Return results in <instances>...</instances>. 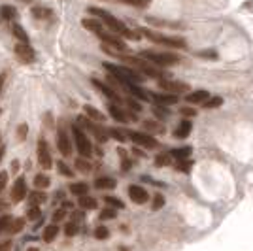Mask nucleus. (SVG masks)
<instances>
[{"mask_svg": "<svg viewBox=\"0 0 253 251\" xmlns=\"http://www.w3.org/2000/svg\"><path fill=\"white\" fill-rule=\"evenodd\" d=\"M108 112H110V115L116 119L117 123H126V121H128V115H126V112L123 110V108H119L117 104L108 106Z\"/></svg>", "mask_w": 253, "mask_h": 251, "instance_id": "obj_21", "label": "nucleus"}, {"mask_svg": "<svg viewBox=\"0 0 253 251\" xmlns=\"http://www.w3.org/2000/svg\"><path fill=\"white\" fill-rule=\"evenodd\" d=\"M93 234H95L96 240H108V238H110V230H108V227H104V225H98Z\"/></svg>", "mask_w": 253, "mask_h": 251, "instance_id": "obj_41", "label": "nucleus"}, {"mask_svg": "<svg viewBox=\"0 0 253 251\" xmlns=\"http://www.w3.org/2000/svg\"><path fill=\"white\" fill-rule=\"evenodd\" d=\"M108 134H110V138L117 140L119 144H125L126 140H128L126 132H125V130H121V128H108Z\"/></svg>", "mask_w": 253, "mask_h": 251, "instance_id": "obj_31", "label": "nucleus"}, {"mask_svg": "<svg viewBox=\"0 0 253 251\" xmlns=\"http://www.w3.org/2000/svg\"><path fill=\"white\" fill-rule=\"evenodd\" d=\"M32 15H34L36 19H43V21H45V19H49V17H51L53 11L49 10V8H42V6H38V8H34V10H32Z\"/></svg>", "mask_w": 253, "mask_h": 251, "instance_id": "obj_33", "label": "nucleus"}, {"mask_svg": "<svg viewBox=\"0 0 253 251\" xmlns=\"http://www.w3.org/2000/svg\"><path fill=\"white\" fill-rule=\"evenodd\" d=\"M174 167H176L178 172H189L191 167H193V161H191V159H181V161H176V163H174Z\"/></svg>", "mask_w": 253, "mask_h": 251, "instance_id": "obj_40", "label": "nucleus"}, {"mask_svg": "<svg viewBox=\"0 0 253 251\" xmlns=\"http://www.w3.org/2000/svg\"><path fill=\"white\" fill-rule=\"evenodd\" d=\"M0 251H11V242L10 240L2 242L0 244Z\"/></svg>", "mask_w": 253, "mask_h": 251, "instance_id": "obj_54", "label": "nucleus"}, {"mask_svg": "<svg viewBox=\"0 0 253 251\" xmlns=\"http://www.w3.org/2000/svg\"><path fill=\"white\" fill-rule=\"evenodd\" d=\"M197 57H201V59H211V61H217V51H213V49H206V51H199L197 53Z\"/></svg>", "mask_w": 253, "mask_h": 251, "instance_id": "obj_48", "label": "nucleus"}, {"mask_svg": "<svg viewBox=\"0 0 253 251\" xmlns=\"http://www.w3.org/2000/svg\"><path fill=\"white\" fill-rule=\"evenodd\" d=\"M91 84L95 85L96 89H98L100 93L104 94L106 98H110V100H114V102H117V104H123V102H125V98H121V96H119V94H117L116 91H114V89L110 87V85L102 84L100 80H96V78H93V80H91Z\"/></svg>", "mask_w": 253, "mask_h": 251, "instance_id": "obj_10", "label": "nucleus"}, {"mask_svg": "<svg viewBox=\"0 0 253 251\" xmlns=\"http://www.w3.org/2000/svg\"><path fill=\"white\" fill-rule=\"evenodd\" d=\"M219 106H223L221 96H210V98L202 104V108H204V110H213V108H219Z\"/></svg>", "mask_w": 253, "mask_h": 251, "instance_id": "obj_37", "label": "nucleus"}, {"mask_svg": "<svg viewBox=\"0 0 253 251\" xmlns=\"http://www.w3.org/2000/svg\"><path fill=\"white\" fill-rule=\"evenodd\" d=\"M130 167H132V161L130 159L123 157V163H121V170L123 172H126V170H130Z\"/></svg>", "mask_w": 253, "mask_h": 251, "instance_id": "obj_53", "label": "nucleus"}, {"mask_svg": "<svg viewBox=\"0 0 253 251\" xmlns=\"http://www.w3.org/2000/svg\"><path fill=\"white\" fill-rule=\"evenodd\" d=\"M57 170H59V174H63L64 178H72V176H74V172L68 168V165H66L64 161H59V163H57Z\"/></svg>", "mask_w": 253, "mask_h": 251, "instance_id": "obj_44", "label": "nucleus"}, {"mask_svg": "<svg viewBox=\"0 0 253 251\" xmlns=\"http://www.w3.org/2000/svg\"><path fill=\"white\" fill-rule=\"evenodd\" d=\"M27 251H40V250H38V248H29Z\"/></svg>", "mask_w": 253, "mask_h": 251, "instance_id": "obj_60", "label": "nucleus"}, {"mask_svg": "<svg viewBox=\"0 0 253 251\" xmlns=\"http://www.w3.org/2000/svg\"><path fill=\"white\" fill-rule=\"evenodd\" d=\"M25 197H27V181H25V178H17L13 187H11V200L21 202Z\"/></svg>", "mask_w": 253, "mask_h": 251, "instance_id": "obj_14", "label": "nucleus"}, {"mask_svg": "<svg viewBox=\"0 0 253 251\" xmlns=\"http://www.w3.org/2000/svg\"><path fill=\"white\" fill-rule=\"evenodd\" d=\"M172 165V157H170V153H161L155 157V167L157 168H163V167H170Z\"/></svg>", "mask_w": 253, "mask_h": 251, "instance_id": "obj_36", "label": "nucleus"}, {"mask_svg": "<svg viewBox=\"0 0 253 251\" xmlns=\"http://www.w3.org/2000/svg\"><path fill=\"white\" fill-rule=\"evenodd\" d=\"M32 183H34V187H36V189L45 191V189L49 187L51 179H49V176H45V174H36V176H34V179H32Z\"/></svg>", "mask_w": 253, "mask_h": 251, "instance_id": "obj_26", "label": "nucleus"}, {"mask_svg": "<svg viewBox=\"0 0 253 251\" xmlns=\"http://www.w3.org/2000/svg\"><path fill=\"white\" fill-rule=\"evenodd\" d=\"M142 59H146L148 63H151L153 66H159V68H167V66H174V64L179 63V57L174 55V53H161V51H151V49H146V51L138 53Z\"/></svg>", "mask_w": 253, "mask_h": 251, "instance_id": "obj_3", "label": "nucleus"}, {"mask_svg": "<svg viewBox=\"0 0 253 251\" xmlns=\"http://www.w3.org/2000/svg\"><path fill=\"white\" fill-rule=\"evenodd\" d=\"M82 25H84V29L91 31L93 34H96V36H100V34L106 32L104 23L100 21V19H96V17H85L84 21H82Z\"/></svg>", "mask_w": 253, "mask_h": 251, "instance_id": "obj_15", "label": "nucleus"}, {"mask_svg": "<svg viewBox=\"0 0 253 251\" xmlns=\"http://www.w3.org/2000/svg\"><path fill=\"white\" fill-rule=\"evenodd\" d=\"M57 149L61 151L63 157H70L72 155V142H70V138H68V134H66V130H64L63 126H59V130H57Z\"/></svg>", "mask_w": 253, "mask_h": 251, "instance_id": "obj_9", "label": "nucleus"}, {"mask_svg": "<svg viewBox=\"0 0 253 251\" xmlns=\"http://www.w3.org/2000/svg\"><path fill=\"white\" fill-rule=\"evenodd\" d=\"M45 200H47V197H45L43 191H32L31 195H29V202H31V204H38V206H40Z\"/></svg>", "mask_w": 253, "mask_h": 251, "instance_id": "obj_34", "label": "nucleus"}, {"mask_svg": "<svg viewBox=\"0 0 253 251\" xmlns=\"http://www.w3.org/2000/svg\"><path fill=\"white\" fill-rule=\"evenodd\" d=\"M72 206H74L72 202H63V208L64 209H72Z\"/></svg>", "mask_w": 253, "mask_h": 251, "instance_id": "obj_58", "label": "nucleus"}, {"mask_svg": "<svg viewBox=\"0 0 253 251\" xmlns=\"http://www.w3.org/2000/svg\"><path fill=\"white\" fill-rule=\"evenodd\" d=\"M151 112H153V115L157 117V121H167V119L170 117V112H169V108H167V106L155 104Z\"/></svg>", "mask_w": 253, "mask_h": 251, "instance_id": "obj_28", "label": "nucleus"}, {"mask_svg": "<svg viewBox=\"0 0 253 251\" xmlns=\"http://www.w3.org/2000/svg\"><path fill=\"white\" fill-rule=\"evenodd\" d=\"M10 223H11V217H10V215H2V217H0V232L8 230Z\"/></svg>", "mask_w": 253, "mask_h": 251, "instance_id": "obj_51", "label": "nucleus"}, {"mask_svg": "<svg viewBox=\"0 0 253 251\" xmlns=\"http://www.w3.org/2000/svg\"><path fill=\"white\" fill-rule=\"evenodd\" d=\"M2 209H6V204H4L2 200H0V211H2Z\"/></svg>", "mask_w": 253, "mask_h": 251, "instance_id": "obj_59", "label": "nucleus"}, {"mask_svg": "<svg viewBox=\"0 0 253 251\" xmlns=\"http://www.w3.org/2000/svg\"><path fill=\"white\" fill-rule=\"evenodd\" d=\"M87 11H89L93 17H96V19H100V21L104 23V27L108 29V31L114 32V34H119L121 38H126V40H140V38H142L140 32L130 31L125 23L119 21L117 17H114L110 11L100 10V8H87Z\"/></svg>", "mask_w": 253, "mask_h": 251, "instance_id": "obj_1", "label": "nucleus"}, {"mask_svg": "<svg viewBox=\"0 0 253 251\" xmlns=\"http://www.w3.org/2000/svg\"><path fill=\"white\" fill-rule=\"evenodd\" d=\"M66 211H68V209H64V208L57 209V211L53 213V223H59V221H63L64 217H66Z\"/></svg>", "mask_w": 253, "mask_h": 251, "instance_id": "obj_50", "label": "nucleus"}, {"mask_svg": "<svg viewBox=\"0 0 253 251\" xmlns=\"http://www.w3.org/2000/svg\"><path fill=\"white\" fill-rule=\"evenodd\" d=\"M119 251H128V250H126V248H121V250H119Z\"/></svg>", "mask_w": 253, "mask_h": 251, "instance_id": "obj_61", "label": "nucleus"}, {"mask_svg": "<svg viewBox=\"0 0 253 251\" xmlns=\"http://www.w3.org/2000/svg\"><path fill=\"white\" fill-rule=\"evenodd\" d=\"M11 32H13V36L19 40V42H23V43H29V34L25 32V29H23L21 25H11Z\"/></svg>", "mask_w": 253, "mask_h": 251, "instance_id": "obj_29", "label": "nucleus"}, {"mask_svg": "<svg viewBox=\"0 0 253 251\" xmlns=\"http://www.w3.org/2000/svg\"><path fill=\"white\" fill-rule=\"evenodd\" d=\"M17 170H19V163L13 161V163H11V172H17Z\"/></svg>", "mask_w": 253, "mask_h": 251, "instance_id": "obj_57", "label": "nucleus"}, {"mask_svg": "<svg viewBox=\"0 0 253 251\" xmlns=\"http://www.w3.org/2000/svg\"><path fill=\"white\" fill-rule=\"evenodd\" d=\"M179 115H183L185 119H191V117H197L199 112H197L193 106H181V108H179Z\"/></svg>", "mask_w": 253, "mask_h": 251, "instance_id": "obj_43", "label": "nucleus"}, {"mask_svg": "<svg viewBox=\"0 0 253 251\" xmlns=\"http://www.w3.org/2000/svg\"><path fill=\"white\" fill-rule=\"evenodd\" d=\"M27 134H29V126H27V123H21L19 128H17V138L23 142V140L27 138Z\"/></svg>", "mask_w": 253, "mask_h": 251, "instance_id": "obj_49", "label": "nucleus"}, {"mask_svg": "<svg viewBox=\"0 0 253 251\" xmlns=\"http://www.w3.org/2000/svg\"><path fill=\"white\" fill-rule=\"evenodd\" d=\"M72 136H74V144H76L78 153H80L82 157H91V155H93V146H91L89 138L85 136L84 126H80L78 123H74V125H72Z\"/></svg>", "mask_w": 253, "mask_h": 251, "instance_id": "obj_4", "label": "nucleus"}, {"mask_svg": "<svg viewBox=\"0 0 253 251\" xmlns=\"http://www.w3.org/2000/svg\"><path fill=\"white\" fill-rule=\"evenodd\" d=\"M169 153L174 161H181V159H189L191 153H193V149H191L189 146H183V147H176V149H170Z\"/></svg>", "mask_w": 253, "mask_h": 251, "instance_id": "obj_22", "label": "nucleus"}, {"mask_svg": "<svg viewBox=\"0 0 253 251\" xmlns=\"http://www.w3.org/2000/svg\"><path fill=\"white\" fill-rule=\"evenodd\" d=\"M117 217V209L110 208V206H106L102 211H100V221H106V219H116Z\"/></svg>", "mask_w": 253, "mask_h": 251, "instance_id": "obj_47", "label": "nucleus"}, {"mask_svg": "<svg viewBox=\"0 0 253 251\" xmlns=\"http://www.w3.org/2000/svg\"><path fill=\"white\" fill-rule=\"evenodd\" d=\"M0 19L2 21H15L17 19V10L13 6H0Z\"/></svg>", "mask_w": 253, "mask_h": 251, "instance_id": "obj_24", "label": "nucleus"}, {"mask_svg": "<svg viewBox=\"0 0 253 251\" xmlns=\"http://www.w3.org/2000/svg\"><path fill=\"white\" fill-rule=\"evenodd\" d=\"M78 125L84 126V128H87V130H89V132L96 138V142H100V144L108 142V138H110V134L106 132V128H102V126H100V123L91 121L87 115H84V117H80V119H78Z\"/></svg>", "mask_w": 253, "mask_h": 251, "instance_id": "obj_6", "label": "nucleus"}, {"mask_svg": "<svg viewBox=\"0 0 253 251\" xmlns=\"http://www.w3.org/2000/svg\"><path fill=\"white\" fill-rule=\"evenodd\" d=\"M191 130H193V123H191L189 119H183L178 126H176V130H174V136L179 138V140H183V138H187L191 134Z\"/></svg>", "mask_w": 253, "mask_h": 251, "instance_id": "obj_20", "label": "nucleus"}, {"mask_svg": "<svg viewBox=\"0 0 253 251\" xmlns=\"http://www.w3.org/2000/svg\"><path fill=\"white\" fill-rule=\"evenodd\" d=\"M130 142H134V146L144 147V149H155L159 147V140L149 132H136V130H125Z\"/></svg>", "mask_w": 253, "mask_h": 251, "instance_id": "obj_5", "label": "nucleus"}, {"mask_svg": "<svg viewBox=\"0 0 253 251\" xmlns=\"http://www.w3.org/2000/svg\"><path fill=\"white\" fill-rule=\"evenodd\" d=\"M126 6H132V8H148L151 4V0H119Z\"/></svg>", "mask_w": 253, "mask_h": 251, "instance_id": "obj_42", "label": "nucleus"}, {"mask_svg": "<svg viewBox=\"0 0 253 251\" xmlns=\"http://www.w3.org/2000/svg\"><path fill=\"white\" fill-rule=\"evenodd\" d=\"M142 128L144 130H148L149 134H165L167 132V128H165V125L161 123V121H157V119H148V121H144L142 123Z\"/></svg>", "mask_w": 253, "mask_h": 251, "instance_id": "obj_17", "label": "nucleus"}, {"mask_svg": "<svg viewBox=\"0 0 253 251\" xmlns=\"http://www.w3.org/2000/svg\"><path fill=\"white\" fill-rule=\"evenodd\" d=\"M82 219H84V213H82V211H74V213H72V221H74V223H80Z\"/></svg>", "mask_w": 253, "mask_h": 251, "instance_id": "obj_55", "label": "nucleus"}, {"mask_svg": "<svg viewBox=\"0 0 253 251\" xmlns=\"http://www.w3.org/2000/svg\"><path fill=\"white\" fill-rule=\"evenodd\" d=\"M84 114L91 119V121H95V123H104L106 121V115L100 112V110H96L95 106L91 104H85L84 106Z\"/></svg>", "mask_w": 253, "mask_h": 251, "instance_id": "obj_19", "label": "nucleus"}, {"mask_svg": "<svg viewBox=\"0 0 253 251\" xmlns=\"http://www.w3.org/2000/svg\"><path fill=\"white\" fill-rule=\"evenodd\" d=\"M138 32L142 36H146L148 40H151L153 43L159 45H165V47H172V49H187V42L179 36H165V34H159L155 31H149V29H138Z\"/></svg>", "mask_w": 253, "mask_h": 251, "instance_id": "obj_2", "label": "nucleus"}, {"mask_svg": "<svg viewBox=\"0 0 253 251\" xmlns=\"http://www.w3.org/2000/svg\"><path fill=\"white\" fill-rule=\"evenodd\" d=\"M13 53H15V57H17V61H21L23 64H31L34 59H36V53L34 49L31 47V43H15V47H13Z\"/></svg>", "mask_w": 253, "mask_h": 251, "instance_id": "obj_7", "label": "nucleus"}, {"mask_svg": "<svg viewBox=\"0 0 253 251\" xmlns=\"http://www.w3.org/2000/svg\"><path fill=\"white\" fill-rule=\"evenodd\" d=\"M64 234H66L68 238H74L76 234H78V223H74V221H68V223L64 225Z\"/></svg>", "mask_w": 253, "mask_h": 251, "instance_id": "obj_45", "label": "nucleus"}, {"mask_svg": "<svg viewBox=\"0 0 253 251\" xmlns=\"http://www.w3.org/2000/svg\"><path fill=\"white\" fill-rule=\"evenodd\" d=\"M4 82H6V74H0V93H2V87H4Z\"/></svg>", "mask_w": 253, "mask_h": 251, "instance_id": "obj_56", "label": "nucleus"}, {"mask_svg": "<svg viewBox=\"0 0 253 251\" xmlns=\"http://www.w3.org/2000/svg\"><path fill=\"white\" fill-rule=\"evenodd\" d=\"M159 87H161L165 93H172V94H181L189 91V85L187 84H183V82H172L170 78L159 80Z\"/></svg>", "mask_w": 253, "mask_h": 251, "instance_id": "obj_8", "label": "nucleus"}, {"mask_svg": "<svg viewBox=\"0 0 253 251\" xmlns=\"http://www.w3.org/2000/svg\"><path fill=\"white\" fill-rule=\"evenodd\" d=\"M123 104L128 106V110L130 112H136V114H140L142 112V102L138 100V98H134V96H128V98H125V102Z\"/></svg>", "mask_w": 253, "mask_h": 251, "instance_id": "obj_35", "label": "nucleus"}, {"mask_svg": "<svg viewBox=\"0 0 253 251\" xmlns=\"http://www.w3.org/2000/svg\"><path fill=\"white\" fill-rule=\"evenodd\" d=\"M78 206H80L82 209H96L98 208V202H96V199H93V197L85 195V197H80Z\"/></svg>", "mask_w": 253, "mask_h": 251, "instance_id": "obj_25", "label": "nucleus"}, {"mask_svg": "<svg viewBox=\"0 0 253 251\" xmlns=\"http://www.w3.org/2000/svg\"><path fill=\"white\" fill-rule=\"evenodd\" d=\"M104 204L106 206H110V208H114V209H123L125 208V202L121 199H117V197H104Z\"/></svg>", "mask_w": 253, "mask_h": 251, "instance_id": "obj_32", "label": "nucleus"}, {"mask_svg": "<svg viewBox=\"0 0 253 251\" xmlns=\"http://www.w3.org/2000/svg\"><path fill=\"white\" fill-rule=\"evenodd\" d=\"M0 115H2V110H0Z\"/></svg>", "mask_w": 253, "mask_h": 251, "instance_id": "obj_63", "label": "nucleus"}, {"mask_svg": "<svg viewBox=\"0 0 253 251\" xmlns=\"http://www.w3.org/2000/svg\"><path fill=\"white\" fill-rule=\"evenodd\" d=\"M87 191H89V185L85 183V181H78V183H72L70 185V193L74 195V197H85L87 195Z\"/></svg>", "mask_w": 253, "mask_h": 251, "instance_id": "obj_27", "label": "nucleus"}, {"mask_svg": "<svg viewBox=\"0 0 253 251\" xmlns=\"http://www.w3.org/2000/svg\"><path fill=\"white\" fill-rule=\"evenodd\" d=\"M23 227H25V219H11V223H10V227H8V232L10 234H17V232H21L23 230Z\"/></svg>", "mask_w": 253, "mask_h": 251, "instance_id": "obj_39", "label": "nucleus"}, {"mask_svg": "<svg viewBox=\"0 0 253 251\" xmlns=\"http://www.w3.org/2000/svg\"><path fill=\"white\" fill-rule=\"evenodd\" d=\"M76 170H80V172H84V174H89L91 172V161H87V157H78L76 159Z\"/></svg>", "mask_w": 253, "mask_h": 251, "instance_id": "obj_30", "label": "nucleus"}, {"mask_svg": "<svg viewBox=\"0 0 253 251\" xmlns=\"http://www.w3.org/2000/svg\"><path fill=\"white\" fill-rule=\"evenodd\" d=\"M165 202H167L165 197H163L161 193H155V195H153V200H151V208L157 211V209H161L163 206H165Z\"/></svg>", "mask_w": 253, "mask_h": 251, "instance_id": "obj_46", "label": "nucleus"}, {"mask_svg": "<svg viewBox=\"0 0 253 251\" xmlns=\"http://www.w3.org/2000/svg\"><path fill=\"white\" fill-rule=\"evenodd\" d=\"M208 98H210V93H208V91H204V89H199V91H193V93L187 94V96H185V102L191 104V106L204 104Z\"/></svg>", "mask_w": 253, "mask_h": 251, "instance_id": "obj_16", "label": "nucleus"}, {"mask_svg": "<svg viewBox=\"0 0 253 251\" xmlns=\"http://www.w3.org/2000/svg\"><path fill=\"white\" fill-rule=\"evenodd\" d=\"M57 234H59V225H57V223H51V225H47V227L43 229L42 240L45 242V244H49V242H53L57 238Z\"/></svg>", "mask_w": 253, "mask_h": 251, "instance_id": "obj_23", "label": "nucleus"}, {"mask_svg": "<svg viewBox=\"0 0 253 251\" xmlns=\"http://www.w3.org/2000/svg\"><path fill=\"white\" fill-rule=\"evenodd\" d=\"M23 2H31V0H23Z\"/></svg>", "mask_w": 253, "mask_h": 251, "instance_id": "obj_62", "label": "nucleus"}, {"mask_svg": "<svg viewBox=\"0 0 253 251\" xmlns=\"http://www.w3.org/2000/svg\"><path fill=\"white\" fill-rule=\"evenodd\" d=\"M179 96L172 93H151V102L161 106H174L178 104Z\"/></svg>", "mask_w": 253, "mask_h": 251, "instance_id": "obj_13", "label": "nucleus"}, {"mask_svg": "<svg viewBox=\"0 0 253 251\" xmlns=\"http://www.w3.org/2000/svg\"><path fill=\"white\" fill-rule=\"evenodd\" d=\"M128 197L134 204H146L149 200V193L142 185H130L128 187Z\"/></svg>", "mask_w": 253, "mask_h": 251, "instance_id": "obj_12", "label": "nucleus"}, {"mask_svg": "<svg viewBox=\"0 0 253 251\" xmlns=\"http://www.w3.org/2000/svg\"><path fill=\"white\" fill-rule=\"evenodd\" d=\"M38 163H40V167L45 168V170H49V168L53 167V157L51 153H49V147H47V144L43 142V140H40L38 142Z\"/></svg>", "mask_w": 253, "mask_h": 251, "instance_id": "obj_11", "label": "nucleus"}, {"mask_svg": "<svg viewBox=\"0 0 253 251\" xmlns=\"http://www.w3.org/2000/svg\"><path fill=\"white\" fill-rule=\"evenodd\" d=\"M40 215H42V209L38 204H31V208L27 209V219L29 221H36L40 219Z\"/></svg>", "mask_w": 253, "mask_h": 251, "instance_id": "obj_38", "label": "nucleus"}, {"mask_svg": "<svg viewBox=\"0 0 253 251\" xmlns=\"http://www.w3.org/2000/svg\"><path fill=\"white\" fill-rule=\"evenodd\" d=\"M6 183H8V172H0V193L4 191Z\"/></svg>", "mask_w": 253, "mask_h": 251, "instance_id": "obj_52", "label": "nucleus"}, {"mask_svg": "<svg viewBox=\"0 0 253 251\" xmlns=\"http://www.w3.org/2000/svg\"><path fill=\"white\" fill-rule=\"evenodd\" d=\"M93 185L98 191H112V189L117 187V181L114 178H110V176H98Z\"/></svg>", "mask_w": 253, "mask_h": 251, "instance_id": "obj_18", "label": "nucleus"}]
</instances>
